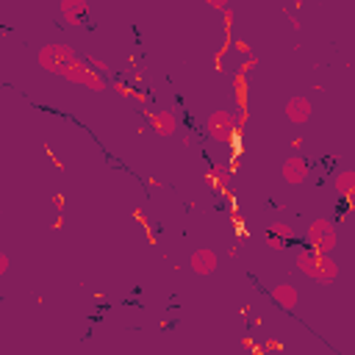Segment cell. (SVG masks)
<instances>
[{"mask_svg":"<svg viewBox=\"0 0 355 355\" xmlns=\"http://www.w3.org/2000/svg\"><path fill=\"white\" fill-rule=\"evenodd\" d=\"M297 266H300V272H302L305 277H311V280H316V283H330V280H336V275H338L336 261L327 258L324 252H316V250H302V252L297 255Z\"/></svg>","mask_w":355,"mask_h":355,"instance_id":"cell-2","label":"cell"},{"mask_svg":"<svg viewBox=\"0 0 355 355\" xmlns=\"http://www.w3.org/2000/svg\"><path fill=\"white\" fill-rule=\"evenodd\" d=\"M61 11L67 14V22L80 25L89 8H86V3H83V0H64V3H61Z\"/></svg>","mask_w":355,"mask_h":355,"instance_id":"cell-11","label":"cell"},{"mask_svg":"<svg viewBox=\"0 0 355 355\" xmlns=\"http://www.w3.org/2000/svg\"><path fill=\"white\" fill-rule=\"evenodd\" d=\"M308 175V161L302 155H288V161L283 164V178L288 183H302Z\"/></svg>","mask_w":355,"mask_h":355,"instance_id":"cell-6","label":"cell"},{"mask_svg":"<svg viewBox=\"0 0 355 355\" xmlns=\"http://www.w3.org/2000/svg\"><path fill=\"white\" fill-rule=\"evenodd\" d=\"M338 236H336V227L330 219H313L311 227H308V250H316V252H330L336 247Z\"/></svg>","mask_w":355,"mask_h":355,"instance_id":"cell-3","label":"cell"},{"mask_svg":"<svg viewBox=\"0 0 355 355\" xmlns=\"http://www.w3.org/2000/svg\"><path fill=\"white\" fill-rule=\"evenodd\" d=\"M272 300H275L280 308L294 311V308H297V302H300V294H297V288H294V286L280 283V286H275V288H272Z\"/></svg>","mask_w":355,"mask_h":355,"instance_id":"cell-7","label":"cell"},{"mask_svg":"<svg viewBox=\"0 0 355 355\" xmlns=\"http://www.w3.org/2000/svg\"><path fill=\"white\" fill-rule=\"evenodd\" d=\"M263 239H266V244H269L272 250H286V247L294 241V227L286 225V222H275V225L266 227Z\"/></svg>","mask_w":355,"mask_h":355,"instance_id":"cell-5","label":"cell"},{"mask_svg":"<svg viewBox=\"0 0 355 355\" xmlns=\"http://www.w3.org/2000/svg\"><path fill=\"white\" fill-rule=\"evenodd\" d=\"M336 191L338 194H344V197H349V194H355V172H341L338 178H336Z\"/></svg>","mask_w":355,"mask_h":355,"instance_id":"cell-12","label":"cell"},{"mask_svg":"<svg viewBox=\"0 0 355 355\" xmlns=\"http://www.w3.org/2000/svg\"><path fill=\"white\" fill-rule=\"evenodd\" d=\"M150 125H153L155 133H161V136H172L178 122H175V114H169V111H155V114L150 116Z\"/></svg>","mask_w":355,"mask_h":355,"instance_id":"cell-10","label":"cell"},{"mask_svg":"<svg viewBox=\"0 0 355 355\" xmlns=\"http://www.w3.org/2000/svg\"><path fill=\"white\" fill-rule=\"evenodd\" d=\"M208 136L216 139V141H230L236 136V119L227 114V111H214L208 116V125H205Z\"/></svg>","mask_w":355,"mask_h":355,"instance_id":"cell-4","label":"cell"},{"mask_svg":"<svg viewBox=\"0 0 355 355\" xmlns=\"http://www.w3.org/2000/svg\"><path fill=\"white\" fill-rule=\"evenodd\" d=\"M8 269V255H0V272H6Z\"/></svg>","mask_w":355,"mask_h":355,"instance_id":"cell-13","label":"cell"},{"mask_svg":"<svg viewBox=\"0 0 355 355\" xmlns=\"http://www.w3.org/2000/svg\"><path fill=\"white\" fill-rule=\"evenodd\" d=\"M286 116H288L291 122H297V125L308 122V119H311V103H308L305 97L288 100V103H286Z\"/></svg>","mask_w":355,"mask_h":355,"instance_id":"cell-8","label":"cell"},{"mask_svg":"<svg viewBox=\"0 0 355 355\" xmlns=\"http://www.w3.org/2000/svg\"><path fill=\"white\" fill-rule=\"evenodd\" d=\"M39 64L47 69V72H55V75H61V78H67V80H72V83H80V86H89V89H105V80L103 78H97L92 69H89V64H83L69 47H64V44H44L42 50H39Z\"/></svg>","mask_w":355,"mask_h":355,"instance_id":"cell-1","label":"cell"},{"mask_svg":"<svg viewBox=\"0 0 355 355\" xmlns=\"http://www.w3.org/2000/svg\"><path fill=\"white\" fill-rule=\"evenodd\" d=\"M191 269L197 272V275H211L214 269H216V255L211 252V250H194L191 252Z\"/></svg>","mask_w":355,"mask_h":355,"instance_id":"cell-9","label":"cell"}]
</instances>
